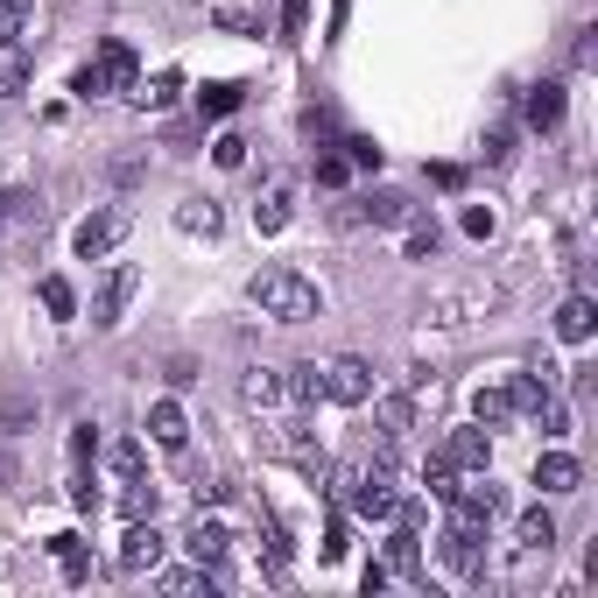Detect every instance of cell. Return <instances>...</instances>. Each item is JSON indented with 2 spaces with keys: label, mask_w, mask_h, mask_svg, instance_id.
<instances>
[{
  "label": "cell",
  "mask_w": 598,
  "mask_h": 598,
  "mask_svg": "<svg viewBox=\"0 0 598 598\" xmlns=\"http://www.w3.org/2000/svg\"><path fill=\"white\" fill-rule=\"evenodd\" d=\"M472 423L478 429H507L514 423V395H507V387H478L472 395Z\"/></svg>",
  "instance_id": "obj_19"
},
{
  "label": "cell",
  "mask_w": 598,
  "mask_h": 598,
  "mask_svg": "<svg viewBox=\"0 0 598 598\" xmlns=\"http://www.w3.org/2000/svg\"><path fill=\"white\" fill-rule=\"evenodd\" d=\"M275 451H282V458H296V465H303L310 478L324 472V451L310 444V429H303V423H289V429H282V437H275Z\"/></svg>",
  "instance_id": "obj_20"
},
{
  "label": "cell",
  "mask_w": 598,
  "mask_h": 598,
  "mask_svg": "<svg viewBox=\"0 0 598 598\" xmlns=\"http://www.w3.org/2000/svg\"><path fill=\"white\" fill-rule=\"evenodd\" d=\"M346 176H352V162H346V155H317V184H324V190H338Z\"/></svg>",
  "instance_id": "obj_37"
},
{
  "label": "cell",
  "mask_w": 598,
  "mask_h": 598,
  "mask_svg": "<svg viewBox=\"0 0 598 598\" xmlns=\"http://www.w3.org/2000/svg\"><path fill=\"white\" fill-rule=\"evenodd\" d=\"M395 514H401V507H395ZM387 571H401V577L423 571V528H415V514H401L395 543H387Z\"/></svg>",
  "instance_id": "obj_13"
},
{
  "label": "cell",
  "mask_w": 598,
  "mask_h": 598,
  "mask_svg": "<svg viewBox=\"0 0 598 598\" xmlns=\"http://www.w3.org/2000/svg\"><path fill=\"white\" fill-rule=\"evenodd\" d=\"M28 14H36V0H0V42H8V36H22V28H28Z\"/></svg>",
  "instance_id": "obj_31"
},
{
  "label": "cell",
  "mask_w": 598,
  "mask_h": 598,
  "mask_svg": "<svg viewBox=\"0 0 598 598\" xmlns=\"http://www.w3.org/2000/svg\"><path fill=\"white\" fill-rule=\"evenodd\" d=\"M28 204H36V198H22V190H0V226H8V219H22Z\"/></svg>",
  "instance_id": "obj_41"
},
{
  "label": "cell",
  "mask_w": 598,
  "mask_h": 598,
  "mask_svg": "<svg viewBox=\"0 0 598 598\" xmlns=\"http://www.w3.org/2000/svg\"><path fill=\"white\" fill-rule=\"evenodd\" d=\"M444 247V233H437V219H415L409 226V261H429V253Z\"/></svg>",
  "instance_id": "obj_30"
},
{
  "label": "cell",
  "mask_w": 598,
  "mask_h": 598,
  "mask_svg": "<svg viewBox=\"0 0 598 598\" xmlns=\"http://www.w3.org/2000/svg\"><path fill=\"white\" fill-rule=\"evenodd\" d=\"M507 155H514V127H507V120H500V127L486 134V162H507Z\"/></svg>",
  "instance_id": "obj_39"
},
{
  "label": "cell",
  "mask_w": 598,
  "mask_h": 598,
  "mask_svg": "<svg viewBox=\"0 0 598 598\" xmlns=\"http://www.w3.org/2000/svg\"><path fill=\"white\" fill-rule=\"evenodd\" d=\"M28 78H36V57H28L22 36H8V42H0V99H22Z\"/></svg>",
  "instance_id": "obj_11"
},
{
  "label": "cell",
  "mask_w": 598,
  "mask_h": 598,
  "mask_svg": "<svg viewBox=\"0 0 598 598\" xmlns=\"http://www.w3.org/2000/svg\"><path fill=\"white\" fill-rule=\"evenodd\" d=\"M346 549H352V543H346V514H332V528H324V557L338 563V557H346Z\"/></svg>",
  "instance_id": "obj_40"
},
{
  "label": "cell",
  "mask_w": 598,
  "mask_h": 598,
  "mask_svg": "<svg viewBox=\"0 0 598 598\" xmlns=\"http://www.w3.org/2000/svg\"><path fill=\"white\" fill-rule=\"evenodd\" d=\"M478 543H486V528L451 514V528H444V563H451L458 577H472V571H478Z\"/></svg>",
  "instance_id": "obj_10"
},
{
  "label": "cell",
  "mask_w": 598,
  "mask_h": 598,
  "mask_svg": "<svg viewBox=\"0 0 598 598\" xmlns=\"http://www.w3.org/2000/svg\"><path fill=\"white\" fill-rule=\"evenodd\" d=\"M57 557H64V577H71V585H85V577H92V557H85V549H78V535H57Z\"/></svg>",
  "instance_id": "obj_27"
},
{
  "label": "cell",
  "mask_w": 598,
  "mask_h": 598,
  "mask_svg": "<svg viewBox=\"0 0 598 598\" xmlns=\"http://www.w3.org/2000/svg\"><path fill=\"white\" fill-rule=\"evenodd\" d=\"M247 296H253V310L261 317H275V324H310L317 317V282L310 275H296V267H261V275L247 282Z\"/></svg>",
  "instance_id": "obj_1"
},
{
  "label": "cell",
  "mask_w": 598,
  "mask_h": 598,
  "mask_svg": "<svg viewBox=\"0 0 598 598\" xmlns=\"http://www.w3.org/2000/svg\"><path fill=\"white\" fill-rule=\"evenodd\" d=\"M176 92H184V78H176V71H162V78L148 85V92H134V99H141V107H176Z\"/></svg>",
  "instance_id": "obj_32"
},
{
  "label": "cell",
  "mask_w": 598,
  "mask_h": 598,
  "mask_svg": "<svg viewBox=\"0 0 598 598\" xmlns=\"http://www.w3.org/2000/svg\"><path fill=\"white\" fill-rule=\"evenodd\" d=\"M162 563V528L155 521H134L127 543H120V571H155Z\"/></svg>",
  "instance_id": "obj_12"
},
{
  "label": "cell",
  "mask_w": 598,
  "mask_h": 598,
  "mask_svg": "<svg viewBox=\"0 0 598 598\" xmlns=\"http://www.w3.org/2000/svg\"><path fill=\"white\" fill-rule=\"evenodd\" d=\"M338 486H346L352 514H366V521H395L401 493H395V472H387V465H359V472H338Z\"/></svg>",
  "instance_id": "obj_3"
},
{
  "label": "cell",
  "mask_w": 598,
  "mask_h": 598,
  "mask_svg": "<svg viewBox=\"0 0 598 598\" xmlns=\"http://www.w3.org/2000/svg\"><path fill=\"white\" fill-rule=\"evenodd\" d=\"M303 28H310V0H282V36L303 42Z\"/></svg>",
  "instance_id": "obj_34"
},
{
  "label": "cell",
  "mask_w": 598,
  "mask_h": 598,
  "mask_svg": "<svg viewBox=\"0 0 598 598\" xmlns=\"http://www.w3.org/2000/svg\"><path fill=\"white\" fill-rule=\"evenodd\" d=\"M176 226H184V233H204V239H212V233H226V212H219L212 198H190L184 212H176Z\"/></svg>",
  "instance_id": "obj_23"
},
{
  "label": "cell",
  "mask_w": 598,
  "mask_h": 598,
  "mask_svg": "<svg viewBox=\"0 0 598 598\" xmlns=\"http://www.w3.org/2000/svg\"><path fill=\"white\" fill-rule=\"evenodd\" d=\"M107 458H113V472H127V478L141 472V444H134V437H120V444H113Z\"/></svg>",
  "instance_id": "obj_38"
},
{
  "label": "cell",
  "mask_w": 598,
  "mask_h": 598,
  "mask_svg": "<svg viewBox=\"0 0 598 598\" xmlns=\"http://www.w3.org/2000/svg\"><path fill=\"white\" fill-rule=\"evenodd\" d=\"M571 57H577V71H591V64H598V42H591V28L577 36V50H571Z\"/></svg>",
  "instance_id": "obj_43"
},
{
  "label": "cell",
  "mask_w": 598,
  "mask_h": 598,
  "mask_svg": "<svg viewBox=\"0 0 598 598\" xmlns=\"http://www.w3.org/2000/svg\"><path fill=\"white\" fill-rule=\"evenodd\" d=\"M373 415H381V451H395V444L409 437V423H415V401L409 395H381V409H373Z\"/></svg>",
  "instance_id": "obj_18"
},
{
  "label": "cell",
  "mask_w": 598,
  "mask_h": 598,
  "mask_svg": "<svg viewBox=\"0 0 598 598\" xmlns=\"http://www.w3.org/2000/svg\"><path fill=\"white\" fill-rule=\"evenodd\" d=\"M324 401H338V409H366L373 401V366L366 359H352V352H338V359H324Z\"/></svg>",
  "instance_id": "obj_4"
},
{
  "label": "cell",
  "mask_w": 598,
  "mask_h": 598,
  "mask_svg": "<svg viewBox=\"0 0 598 598\" xmlns=\"http://www.w3.org/2000/svg\"><path fill=\"white\" fill-rule=\"evenodd\" d=\"M239 99H247V85H204V92H198V113H204V120H226V113H239Z\"/></svg>",
  "instance_id": "obj_24"
},
{
  "label": "cell",
  "mask_w": 598,
  "mask_h": 598,
  "mask_svg": "<svg viewBox=\"0 0 598 598\" xmlns=\"http://www.w3.org/2000/svg\"><path fill=\"white\" fill-rule=\"evenodd\" d=\"M591 332H598L591 296H563V303H557V338H563V346H585Z\"/></svg>",
  "instance_id": "obj_14"
},
{
  "label": "cell",
  "mask_w": 598,
  "mask_h": 598,
  "mask_svg": "<svg viewBox=\"0 0 598 598\" xmlns=\"http://www.w3.org/2000/svg\"><path fill=\"white\" fill-rule=\"evenodd\" d=\"M289 219H296V190L289 184H275V190H267V204H253V226H261V233H282Z\"/></svg>",
  "instance_id": "obj_21"
},
{
  "label": "cell",
  "mask_w": 598,
  "mask_h": 598,
  "mask_svg": "<svg viewBox=\"0 0 598 598\" xmlns=\"http://www.w3.org/2000/svg\"><path fill=\"white\" fill-rule=\"evenodd\" d=\"M155 500H162V493H155V478H141V472H134V486H127V500H120V507H127V521H155Z\"/></svg>",
  "instance_id": "obj_26"
},
{
  "label": "cell",
  "mask_w": 598,
  "mask_h": 598,
  "mask_svg": "<svg viewBox=\"0 0 598 598\" xmlns=\"http://www.w3.org/2000/svg\"><path fill=\"white\" fill-rule=\"evenodd\" d=\"M577 478H585V465H577L571 451H543L535 458V486L543 493H577Z\"/></svg>",
  "instance_id": "obj_15"
},
{
  "label": "cell",
  "mask_w": 598,
  "mask_h": 598,
  "mask_svg": "<svg viewBox=\"0 0 598 598\" xmlns=\"http://www.w3.org/2000/svg\"><path fill=\"white\" fill-rule=\"evenodd\" d=\"M134 78H141V57H134L127 42H99V57L71 78V92L78 99H107V92H134Z\"/></svg>",
  "instance_id": "obj_2"
},
{
  "label": "cell",
  "mask_w": 598,
  "mask_h": 598,
  "mask_svg": "<svg viewBox=\"0 0 598 598\" xmlns=\"http://www.w3.org/2000/svg\"><path fill=\"white\" fill-rule=\"evenodd\" d=\"M120 239H127V212H92L78 233H71V247H78V261H99V253H113Z\"/></svg>",
  "instance_id": "obj_6"
},
{
  "label": "cell",
  "mask_w": 598,
  "mask_h": 598,
  "mask_svg": "<svg viewBox=\"0 0 598 598\" xmlns=\"http://www.w3.org/2000/svg\"><path fill=\"white\" fill-rule=\"evenodd\" d=\"M134 289H141V267H127V261H120V267H113V275H107V282H99V296H92V324H99V332H113V324H120V317H127V303H134Z\"/></svg>",
  "instance_id": "obj_5"
},
{
  "label": "cell",
  "mask_w": 598,
  "mask_h": 598,
  "mask_svg": "<svg viewBox=\"0 0 598 598\" xmlns=\"http://www.w3.org/2000/svg\"><path fill=\"white\" fill-rule=\"evenodd\" d=\"M148 437H155L162 451H184L190 444V415L176 409V401H155V409H148Z\"/></svg>",
  "instance_id": "obj_16"
},
{
  "label": "cell",
  "mask_w": 598,
  "mask_h": 598,
  "mask_svg": "<svg viewBox=\"0 0 598 598\" xmlns=\"http://www.w3.org/2000/svg\"><path fill=\"white\" fill-rule=\"evenodd\" d=\"M437 458H444V465H451V472H486V465H493V444H486V429L472 423V429H451Z\"/></svg>",
  "instance_id": "obj_9"
},
{
  "label": "cell",
  "mask_w": 598,
  "mask_h": 598,
  "mask_svg": "<svg viewBox=\"0 0 598 598\" xmlns=\"http://www.w3.org/2000/svg\"><path fill=\"white\" fill-rule=\"evenodd\" d=\"M521 120H528L535 134H549L563 120V85H528V99H521Z\"/></svg>",
  "instance_id": "obj_17"
},
{
  "label": "cell",
  "mask_w": 598,
  "mask_h": 598,
  "mask_svg": "<svg viewBox=\"0 0 598 598\" xmlns=\"http://www.w3.org/2000/svg\"><path fill=\"white\" fill-rule=\"evenodd\" d=\"M514 535H521V549H543V557H549V549H557V521H549V507H528Z\"/></svg>",
  "instance_id": "obj_22"
},
{
  "label": "cell",
  "mask_w": 598,
  "mask_h": 598,
  "mask_svg": "<svg viewBox=\"0 0 598 598\" xmlns=\"http://www.w3.org/2000/svg\"><path fill=\"white\" fill-rule=\"evenodd\" d=\"M212 162H219V170H239V162H247V141H239V134H219V141H212Z\"/></svg>",
  "instance_id": "obj_35"
},
{
  "label": "cell",
  "mask_w": 598,
  "mask_h": 598,
  "mask_svg": "<svg viewBox=\"0 0 598 598\" xmlns=\"http://www.w3.org/2000/svg\"><path fill=\"white\" fill-rule=\"evenodd\" d=\"M465 233L472 239H493V212H486V204H472V212H465Z\"/></svg>",
  "instance_id": "obj_42"
},
{
  "label": "cell",
  "mask_w": 598,
  "mask_h": 598,
  "mask_svg": "<svg viewBox=\"0 0 598 598\" xmlns=\"http://www.w3.org/2000/svg\"><path fill=\"white\" fill-rule=\"evenodd\" d=\"M162 591H212V571H204V563H198V571H170V577H162Z\"/></svg>",
  "instance_id": "obj_36"
},
{
  "label": "cell",
  "mask_w": 598,
  "mask_h": 598,
  "mask_svg": "<svg viewBox=\"0 0 598 598\" xmlns=\"http://www.w3.org/2000/svg\"><path fill=\"white\" fill-rule=\"evenodd\" d=\"M184 549H190V563H204V571H226V557H233V528H219V521H190V535H184Z\"/></svg>",
  "instance_id": "obj_7"
},
{
  "label": "cell",
  "mask_w": 598,
  "mask_h": 598,
  "mask_svg": "<svg viewBox=\"0 0 598 598\" xmlns=\"http://www.w3.org/2000/svg\"><path fill=\"white\" fill-rule=\"evenodd\" d=\"M282 395H296V401H324V373H317V366H289Z\"/></svg>",
  "instance_id": "obj_29"
},
{
  "label": "cell",
  "mask_w": 598,
  "mask_h": 598,
  "mask_svg": "<svg viewBox=\"0 0 598 598\" xmlns=\"http://www.w3.org/2000/svg\"><path fill=\"white\" fill-rule=\"evenodd\" d=\"M423 486L437 493V500H451V493H458V472L444 465V458H429V465H423Z\"/></svg>",
  "instance_id": "obj_33"
},
{
  "label": "cell",
  "mask_w": 598,
  "mask_h": 598,
  "mask_svg": "<svg viewBox=\"0 0 598 598\" xmlns=\"http://www.w3.org/2000/svg\"><path fill=\"white\" fill-rule=\"evenodd\" d=\"M359 219H373V226H387V233H409L415 219H423V204H409L401 190H366V198H359Z\"/></svg>",
  "instance_id": "obj_8"
},
{
  "label": "cell",
  "mask_w": 598,
  "mask_h": 598,
  "mask_svg": "<svg viewBox=\"0 0 598 598\" xmlns=\"http://www.w3.org/2000/svg\"><path fill=\"white\" fill-rule=\"evenodd\" d=\"M239 395H247V401H253V409H275V401H282V373H267V366H253V373H247V381H239Z\"/></svg>",
  "instance_id": "obj_25"
},
{
  "label": "cell",
  "mask_w": 598,
  "mask_h": 598,
  "mask_svg": "<svg viewBox=\"0 0 598 598\" xmlns=\"http://www.w3.org/2000/svg\"><path fill=\"white\" fill-rule=\"evenodd\" d=\"M42 310H50V317H71V310H78V296H71V282L64 275H42Z\"/></svg>",
  "instance_id": "obj_28"
}]
</instances>
